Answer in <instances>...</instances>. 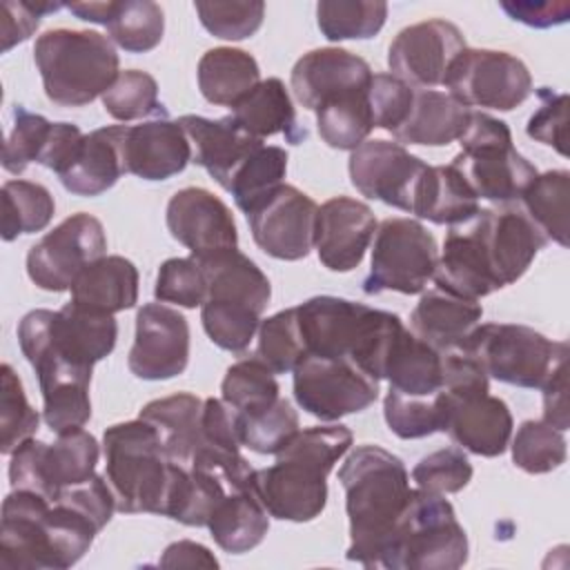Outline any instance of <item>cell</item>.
Listing matches in <instances>:
<instances>
[{"mask_svg": "<svg viewBox=\"0 0 570 570\" xmlns=\"http://www.w3.org/2000/svg\"><path fill=\"white\" fill-rule=\"evenodd\" d=\"M338 481L350 519L345 557L365 568H383L412 492L405 463L385 448L358 445L338 468Z\"/></svg>", "mask_w": 570, "mask_h": 570, "instance_id": "obj_1", "label": "cell"}, {"mask_svg": "<svg viewBox=\"0 0 570 570\" xmlns=\"http://www.w3.org/2000/svg\"><path fill=\"white\" fill-rule=\"evenodd\" d=\"M352 432L345 425H314L298 430L276 463L254 472V488L269 517L281 521H312L327 503V474L350 450Z\"/></svg>", "mask_w": 570, "mask_h": 570, "instance_id": "obj_2", "label": "cell"}, {"mask_svg": "<svg viewBox=\"0 0 570 570\" xmlns=\"http://www.w3.org/2000/svg\"><path fill=\"white\" fill-rule=\"evenodd\" d=\"M194 258L207 285L200 321L209 341L227 352L247 350L272 298L269 278L238 247Z\"/></svg>", "mask_w": 570, "mask_h": 570, "instance_id": "obj_3", "label": "cell"}, {"mask_svg": "<svg viewBox=\"0 0 570 570\" xmlns=\"http://www.w3.org/2000/svg\"><path fill=\"white\" fill-rule=\"evenodd\" d=\"M305 354L350 358L379 381V363L392 332L403 323L396 314L341 296H312L296 305Z\"/></svg>", "mask_w": 570, "mask_h": 570, "instance_id": "obj_4", "label": "cell"}, {"mask_svg": "<svg viewBox=\"0 0 570 570\" xmlns=\"http://www.w3.org/2000/svg\"><path fill=\"white\" fill-rule=\"evenodd\" d=\"M102 452L116 510L165 517L176 463L167 459L156 430L142 419L116 423L102 434Z\"/></svg>", "mask_w": 570, "mask_h": 570, "instance_id": "obj_5", "label": "cell"}, {"mask_svg": "<svg viewBox=\"0 0 570 570\" xmlns=\"http://www.w3.org/2000/svg\"><path fill=\"white\" fill-rule=\"evenodd\" d=\"M33 60L47 98L60 107L89 105L120 73L114 42L98 31H45L36 38Z\"/></svg>", "mask_w": 570, "mask_h": 570, "instance_id": "obj_6", "label": "cell"}, {"mask_svg": "<svg viewBox=\"0 0 570 570\" xmlns=\"http://www.w3.org/2000/svg\"><path fill=\"white\" fill-rule=\"evenodd\" d=\"M118 338L114 314L82 307L73 301L58 312L31 309L18 323V343L31 367L45 361L91 370L111 354Z\"/></svg>", "mask_w": 570, "mask_h": 570, "instance_id": "obj_7", "label": "cell"}, {"mask_svg": "<svg viewBox=\"0 0 570 570\" xmlns=\"http://www.w3.org/2000/svg\"><path fill=\"white\" fill-rule=\"evenodd\" d=\"M468 561V534L443 494L412 490L383 559L385 570H456Z\"/></svg>", "mask_w": 570, "mask_h": 570, "instance_id": "obj_8", "label": "cell"}, {"mask_svg": "<svg viewBox=\"0 0 570 570\" xmlns=\"http://www.w3.org/2000/svg\"><path fill=\"white\" fill-rule=\"evenodd\" d=\"M459 145L461 151L450 165L463 176L476 198L499 205L517 203L539 174L537 167L514 149L510 127L485 111L470 114Z\"/></svg>", "mask_w": 570, "mask_h": 570, "instance_id": "obj_9", "label": "cell"}, {"mask_svg": "<svg viewBox=\"0 0 570 570\" xmlns=\"http://www.w3.org/2000/svg\"><path fill=\"white\" fill-rule=\"evenodd\" d=\"M459 352L472 356L488 376L517 385L541 387L548 374L568 361V343L517 323H479Z\"/></svg>", "mask_w": 570, "mask_h": 570, "instance_id": "obj_10", "label": "cell"}, {"mask_svg": "<svg viewBox=\"0 0 570 570\" xmlns=\"http://www.w3.org/2000/svg\"><path fill=\"white\" fill-rule=\"evenodd\" d=\"M98 456L100 443L85 428L60 432L53 443L29 436L11 452L9 483L56 499L60 490L91 479Z\"/></svg>", "mask_w": 570, "mask_h": 570, "instance_id": "obj_11", "label": "cell"}, {"mask_svg": "<svg viewBox=\"0 0 570 570\" xmlns=\"http://www.w3.org/2000/svg\"><path fill=\"white\" fill-rule=\"evenodd\" d=\"M439 249L434 236L414 218H385L376 225L365 294H421L434 276Z\"/></svg>", "mask_w": 570, "mask_h": 570, "instance_id": "obj_12", "label": "cell"}, {"mask_svg": "<svg viewBox=\"0 0 570 570\" xmlns=\"http://www.w3.org/2000/svg\"><path fill=\"white\" fill-rule=\"evenodd\" d=\"M443 87L465 107L512 111L532 94V76L508 51L465 47L450 65Z\"/></svg>", "mask_w": 570, "mask_h": 570, "instance_id": "obj_13", "label": "cell"}, {"mask_svg": "<svg viewBox=\"0 0 570 570\" xmlns=\"http://www.w3.org/2000/svg\"><path fill=\"white\" fill-rule=\"evenodd\" d=\"M292 374L298 407L327 423L367 410L379 396V381L350 358L309 354Z\"/></svg>", "mask_w": 570, "mask_h": 570, "instance_id": "obj_14", "label": "cell"}, {"mask_svg": "<svg viewBox=\"0 0 570 570\" xmlns=\"http://www.w3.org/2000/svg\"><path fill=\"white\" fill-rule=\"evenodd\" d=\"M107 252L102 223L85 212L47 232L27 254V274L45 292L71 289L78 274Z\"/></svg>", "mask_w": 570, "mask_h": 570, "instance_id": "obj_15", "label": "cell"}, {"mask_svg": "<svg viewBox=\"0 0 570 570\" xmlns=\"http://www.w3.org/2000/svg\"><path fill=\"white\" fill-rule=\"evenodd\" d=\"M468 223L472 225L501 287L517 283L528 272L539 249L548 243L543 232L523 214L519 203L479 209L468 218Z\"/></svg>", "mask_w": 570, "mask_h": 570, "instance_id": "obj_16", "label": "cell"}, {"mask_svg": "<svg viewBox=\"0 0 570 570\" xmlns=\"http://www.w3.org/2000/svg\"><path fill=\"white\" fill-rule=\"evenodd\" d=\"M465 47V36L456 24L441 18L423 20L394 36L387 49V67L392 76L414 89H432L443 85L450 65Z\"/></svg>", "mask_w": 570, "mask_h": 570, "instance_id": "obj_17", "label": "cell"}, {"mask_svg": "<svg viewBox=\"0 0 570 570\" xmlns=\"http://www.w3.org/2000/svg\"><path fill=\"white\" fill-rule=\"evenodd\" d=\"M318 205L294 185H281L247 216L254 243L272 258L301 261L314 247Z\"/></svg>", "mask_w": 570, "mask_h": 570, "instance_id": "obj_18", "label": "cell"}, {"mask_svg": "<svg viewBox=\"0 0 570 570\" xmlns=\"http://www.w3.org/2000/svg\"><path fill=\"white\" fill-rule=\"evenodd\" d=\"M189 363V323L163 303H145L136 314V336L127 356L134 376L167 381L185 372Z\"/></svg>", "mask_w": 570, "mask_h": 570, "instance_id": "obj_19", "label": "cell"}, {"mask_svg": "<svg viewBox=\"0 0 570 570\" xmlns=\"http://www.w3.org/2000/svg\"><path fill=\"white\" fill-rule=\"evenodd\" d=\"M428 163L410 154L401 142L365 140L350 154V180L372 200L410 212L416 185Z\"/></svg>", "mask_w": 570, "mask_h": 570, "instance_id": "obj_20", "label": "cell"}, {"mask_svg": "<svg viewBox=\"0 0 570 570\" xmlns=\"http://www.w3.org/2000/svg\"><path fill=\"white\" fill-rule=\"evenodd\" d=\"M49 499L31 490H11L2 501L0 568L58 570L47 530Z\"/></svg>", "mask_w": 570, "mask_h": 570, "instance_id": "obj_21", "label": "cell"}, {"mask_svg": "<svg viewBox=\"0 0 570 570\" xmlns=\"http://www.w3.org/2000/svg\"><path fill=\"white\" fill-rule=\"evenodd\" d=\"M167 229L191 256L238 247V229L232 209L203 187H185L169 198Z\"/></svg>", "mask_w": 570, "mask_h": 570, "instance_id": "obj_22", "label": "cell"}, {"mask_svg": "<svg viewBox=\"0 0 570 570\" xmlns=\"http://www.w3.org/2000/svg\"><path fill=\"white\" fill-rule=\"evenodd\" d=\"M376 232L374 212L350 196H334L318 207L314 247L332 272H352L361 265Z\"/></svg>", "mask_w": 570, "mask_h": 570, "instance_id": "obj_23", "label": "cell"}, {"mask_svg": "<svg viewBox=\"0 0 570 570\" xmlns=\"http://www.w3.org/2000/svg\"><path fill=\"white\" fill-rule=\"evenodd\" d=\"M125 169L142 180H167L191 160V145L165 107L140 125H125Z\"/></svg>", "mask_w": 570, "mask_h": 570, "instance_id": "obj_24", "label": "cell"}, {"mask_svg": "<svg viewBox=\"0 0 570 570\" xmlns=\"http://www.w3.org/2000/svg\"><path fill=\"white\" fill-rule=\"evenodd\" d=\"M445 401L443 432L465 452L479 456H499L508 450L512 436V412L499 396L472 394L450 396L441 390Z\"/></svg>", "mask_w": 570, "mask_h": 570, "instance_id": "obj_25", "label": "cell"}, {"mask_svg": "<svg viewBox=\"0 0 570 570\" xmlns=\"http://www.w3.org/2000/svg\"><path fill=\"white\" fill-rule=\"evenodd\" d=\"M372 76L367 60L361 56L341 47H321L296 60L289 85L305 109H316L334 96L367 89Z\"/></svg>", "mask_w": 570, "mask_h": 570, "instance_id": "obj_26", "label": "cell"}, {"mask_svg": "<svg viewBox=\"0 0 570 570\" xmlns=\"http://www.w3.org/2000/svg\"><path fill=\"white\" fill-rule=\"evenodd\" d=\"M191 145V163L200 165L223 189H227L236 169L263 145V140L245 134L229 116L205 118V116H180Z\"/></svg>", "mask_w": 570, "mask_h": 570, "instance_id": "obj_27", "label": "cell"}, {"mask_svg": "<svg viewBox=\"0 0 570 570\" xmlns=\"http://www.w3.org/2000/svg\"><path fill=\"white\" fill-rule=\"evenodd\" d=\"M122 138L125 125H109L85 134L73 163L58 176L62 187L76 196H100L111 189L127 174Z\"/></svg>", "mask_w": 570, "mask_h": 570, "instance_id": "obj_28", "label": "cell"}, {"mask_svg": "<svg viewBox=\"0 0 570 570\" xmlns=\"http://www.w3.org/2000/svg\"><path fill=\"white\" fill-rule=\"evenodd\" d=\"M379 379L390 381V390L410 396L436 394L441 390V352L401 323L383 350Z\"/></svg>", "mask_w": 570, "mask_h": 570, "instance_id": "obj_29", "label": "cell"}, {"mask_svg": "<svg viewBox=\"0 0 570 570\" xmlns=\"http://www.w3.org/2000/svg\"><path fill=\"white\" fill-rule=\"evenodd\" d=\"M479 301L452 296L439 287L421 294L410 316L412 334L439 352L459 350L468 334L481 323Z\"/></svg>", "mask_w": 570, "mask_h": 570, "instance_id": "obj_30", "label": "cell"}, {"mask_svg": "<svg viewBox=\"0 0 570 570\" xmlns=\"http://www.w3.org/2000/svg\"><path fill=\"white\" fill-rule=\"evenodd\" d=\"M203 399L189 392H178L171 396L149 401L138 419L147 421L167 454V459L180 468H189L196 452L203 448V428H200Z\"/></svg>", "mask_w": 570, "mask_h": 570, "instance_id": "obj_31", "label": "cell"}, {"mask_svg": "<svg viewBox=\"0 0 570 570\" xmlns=\"http://www.w3.org/2000/svg\"><path fill=\"white\" fill-rule=\"evenodd\" d=\"M470 114V107L445 91L416 89L407 118L392 136L405 145L443 147L463 136Z\"/></svg>", "mask_w": 570, "mask_h": 570, "instance_id": "obj_32", "label": "cell"}, {"mask_svg": "<svg viewBox=\"0 0 570 570\" xmlns=\"http://www.w3.org/2000/svg\"><path fill=\"white\" fill-rule=\"evenodd\" d=\"M229 118L249 136L263 140L274 134H285L292 145L303 142L307 131L296 125V111L287 87L278 78L261 80L234 107Z\"/></svg>", "mask_w": 570, "mask_h": 570, "instance_id": "obj_33", "label": "cell"}, {"mask_svg": "<svg viewBox=\"0 0 570 570\" xmlns=\"http://www.w3.org/2000/svg\"><path fill=\"white\" fill-rule=\"evenodd\" d=\"M71 301L105 314L131 309L138 303V269L125 256H100L71 285Z\"/></svg>", "mask_w": 570, "mask_h": 570, "instance_id": "obj_34", "label": "cell"}, {"mask_svg": "<svg viewBox=\"0 0 570 570\" xmlns=\"http://www.w3.org/2000/svg\"><path fill=\"white\" fill-rule=\"evenodd\" d=\"M479 198L452 165H428L410 214L434 225H459L479 212Z\"/></svg>", "mask_w": 570, "mask_h": 570, "instance_id": "obj_35", "label": "cell"}, {"mask_svg": "<svg viewBox=\"0 0 570 570\" xmlns=\"http://www.w3.org/2000/svg\"><path fill=\"white\" fill-rule=\"evenodd\" d=\"M207 528L218 548L232 554H243L265 539L269 530V512L254 485L238 488L218 501Z\"/></svg>", "mask_w": 570, "mask_h": 570, "instance_id": "obj_36", "label": "cell"}, {"mask_svg": "<svg viewBox=\"0 0 570 570\" xmlns=\"http://www.w3.org/2000/svg\"><path fill=\"white\" fill-rule=\"evenodd\" d=\"M198 89L212 105L234 107L261 82V69L252 53L234 47H214L198 60Z\"/></svg>", "mask_w": 570, "mask_h": 570, "instance_id": "obj_37", "label": "cell"}, {"mask_svg": "<svg viewBox=\"0 0 570 570\" xmlns=\"http://www.w3.org/2000/svg\"><path fill=\"white\" fill-rule=\"evenodd\" d=\"M314 111L318 136L332 149L352 151L365 142L374 129L367 89L334 96L318 105Z\"/></svg>", "mask_w": 570, "mask_h": 570, "instance_id": "obj_38", "label": "cell"}, {"mask_svg": "<svg viewBox=\"0 0 570 570\" xmlns=\"http://www.w3.org/2000/svg\"><path fill=\"white\" fill-rule=\"evenodd\" d=\"M568 194L570 174L566 169H550L546 174H537L517 200L543 236L561 247H568Z\"/></svg>", "mask_w": 570, "mask_h": 570, "instance_id": "obj_39", "label": "cell"}, {"mask_svg": "<svg viewBox=\"0 0 570 570\" xmlns=\"http://www.w3.org/2000/svg\"><path fill=\"white\" fill-rule=\"evenodd\" d=\"M287 174V151L276 145H261L232 176L227 191L236 207L249 216L256 212L281 185Z\"/></svg>", "mask_w": 570, "mask_h": 570, "instance_id": "obj_40", "label": "cell"}, {"mask_svg": "<svg viewBox=\"0 0 570 570\" xmlns=\"http://www.w3.org/2000/svg\"><path fill=\"white\" fill-rule=\"evenodd\" d=\"M56 212L51 191L31 180H7L2 185V238L42 232Z\"/></svg>", "mask_w": 570, "mask_h": 570, "instance_id": "obj_41", "label": "cell"}, {"mask_svg": "<svg viewBox=\"0 0 570 570\" xmlns=\"http://www.w3.org/2000/svg\"><path fill=\"white\" fill-rule=\"evenodd\" d=\"M220 394L236 414H256L281 399V387L274 372L258 356H252L227 367Z\"/></svg>", "mask_w": 570, "mask_h": 570, "instance_id": "obj_42", "label": "cell"}, {"mask_svg": "<svg viewBox=\"0 0 570 570\" xmlns=\"http://www.w3.org/2000/svg\"><path fill=\"white\" fill-rule=\"evenodd\" d=\"M387 18V4L379 0H321L316 24L332 40H367L376 36Z\"/></svg>", "mask_w": 570, "mask_h": 570, "instance_id": "obj_43", "label": "cell"}, {"mask_svg": "<svg viewBox=\"0 0 570 570\" xmlns=\"http://www.w3.org/2000/svg\"><path fill=\"white\" fill-rule=\"evenodd\" d=\"M163 9L149 0L116 2V11L107 24V38L129 53L151 51L163 40Z\"/></svg>", "mask_w": 570, "mask_h": 570, "instance_id": "obj_44", "label": "cell"}, {"mask_svg": "<svg viewBox=\"0 0 570 570\" xmlns=\"http://www.w3.org/2000/svg\"><path fill=\"white\" fill-rule=\"evenodd\" d=\"M383 416L399 439H423L443 432L445 401L441 390L430 396H410L387 390L383 399Z\"/></svg>", "mask_w": 570, "mask_h": 570, "instance_id": "obj_45", "label": "cell"}, {"mask_svg": "<svg viewBox=\"0 0 570 570\" xmlns=\"http://www.w3.org/2000/svg\"><path fill=\"white\" fill-rule=\"evenodd\" d=\"M510 439L512 463L528 474L552 472L566 461L568 448L563 432L543 419L523 421Z\"/></svg>", "mask_w": 570, "mask_h": 570, "instance_id": "obj_46", "label": "cell"}, {"mask_svg": "<svg viewBox=\"0 0 570 570\" xmlns=\"http://www.w3.org/2000/svg\"><path fill=\"white\" fill-rule=\"evenodd\" d=\"M256 356L274 372V374H289L294 367L307 356L296 307L281 309L258 325V345Z\"/></svg>", "mask_w": 570, "mask_h": 570, "instance_id": "obj_47", "label": "cell"}, {"mask_svg": "<svg viewBox=\"0 0 570 570\" xmlns=\"http://www.w3.org/2000/svg\"><path fill=\"white\" fill-rule=\"evenodd\" d=\"M240 445L258 454H276L301 430L298 414L287 399L256 414H236Z\"/></svg>", "mask_w": 570, "mask_h": 570, "instance_id": "obj_48", "label": "cell"}, {"mask_svg": "<svg viewBox=\"0 0 570 570\" xmlns=\"http://www.w3.org/2000/svg\"><path fill=\"white\" fill-rule=\"evenodd\" d=\"M105 111L120 120L149 118L163 109L158 102V82L151 73L140 69H125L111 82V87L100 96Z\"/></svg>", "mask_w": 570, "mask_h": 570, "instance_id": "obj_49", "label": "cell"}, {"mask_svg": "<svg viewBox=\"0 0 570 570\" xmlns=\"http://www.w3.org/2000/svg\"><path fill=\"white\" fill-rule=\"evenodd\" d=\"M0 452L11 454L22 441L36 434L40 414L27 401L22 381L9 363L0 367Z\"/></svg>", "mask_w": 570, "mask_h": 570, "instance_id": "obj_50", "label": "cell"}, {"mask_svg": "<svg viewBox=\"0 0 570 570\" xmlns=\"http://www.w3.org/2000/svg\"><path fill=\"white\" fill-rule=\"evenodd\" d=\"M51 125L45 116L29 111L22 105L13 107V122L2 147V167L9 174H22L31 163H38Z\"/></svg>", "mask_w": 570, "mask_h": 570, "instance_id": "obj_51", "label": "cell"}, {"mask_svg": "<svg viewBox=\"0 0 570 570\" xmlns=\"http://www.w3.org/2000/svg\"><path fill=\"white\" fill-rule=\"evenodd\" d=\"M194 9L200 18V24L216 38L223 40H243L254 36L265 16V2H218V0H198Z\"/></svg>", "mask_w": 570, "mask_h": 570, "instance_id": "obj_52", "label": "cell"}, {"mask_svg": "<svg viewBox=\"0 0 570 570\" xmlns=\"http://www.w3.org/2000/svg\"><path fill=\"white\" fill-rule=\"evenodd\" d=\"M472 479V463L459 448L430 452L412 468V481L419 490L432 494H452L463 490Z\"/></svg>", "mask_w": 570, "mask_h": 570, "instance_id": "obj_53", "label": "cell"}, {"mask_svg": "<svg viewBox=\"0 0 570 570\" xmlns=\"http://www.w3.org/2000/svg\"><path fill=\"white\" fill-rule=\"evenodd\" d=\"M205 274L194 256L167 258L156 274L154 296L160 303H174L178 307L194 309L205 301Z\"/></svg>", "mask_w": 570, "mask_h": 570, "instance_id": "obj_54", "label": "cell"}, {"mask_svg": "<svg viewBox=\"0 0 570 570\" xmlns=\"http://www.w3.org/2000/svg\"><path fill=\"white\" fill-rule=\"evenodd\" d=\"M414 87L392 73H374L367 87V100L372 109L374 129L394 134L407 118L414 102Z\"/></svg>", "mask_w": 570, "mask_h": 570, "instance_id": "obj_55", "label": "cell"}, {"mask_svg": "<svg viewBox=\"0 0 570 570\" xmlns=\"http://www.w3.org/2000/svg\"><path fill=\"white\" fill-rule=\"evenodd\" d=\"M539 107L530 116L525 125V134L552 149L561 156L568 154L566 149V125H568V94H557L550 87H541L537 91Z\"/></svg>", "mask_w": 570, "mask_h": 570, "instance_id": "obj_56", "label": "cell"}, {"mask_svg": "<svg viewBox=\"0 0 570 570\" xmlns=\"http://www.w3.org/2000/svg\"><path fill=\"white\" fill-rule=\"evenodd\" d=\"M62 2H4L2 4V51L24 42L40 24L42 13L62 9Z\"/></svg>", "mask_w": 570, "mask_h": 570, "instance_id": "obj_57", "label": "cell"}, {"mask_svg": "<svg viewBox=\"0 0 570 570\" xmlns=\"http://www.w3.org/2000/svg\"><path fill=\"white\" fill-rule=\"evenodd\" d=\"M82 138H85V134L80 131L78 125H73V122H53L38 163L42 167L56 171L58 176L65 174L69 169V165L73 163V158H76V154L82 145Z\"/></svg>", "mask_w": 570, "mask_h": 570, "instance_id": "obj_58", "label": "cell"}, {"mask_svg": "<svg viewBox=\"0 0 570 570\" xmlns=\"http://www.w3.org/2000/svg\"><path fill=\"white\" fill-rule=\"evenodd\" d=\"M501 9L517 22H523L534 29H548L563 24L570 16V2L566 0H546V2H501Z\"/></svg>", "mask_w": 570, "mask_h": 570, "instance_id": "obj_59", "label": "cell"}, {"mask_svg": "<svg viewBox=\"0 0 570 570\" xmlns=\"http://www.w3.org/2000/svg\"><path fill=\"white\" fill-rule=\"evenodd\" d=\"M543 392V421L566 432L570 425L568 410V361L557 365L539 387Z\"/></svg>", "mask_w": 570, "mask_h": 570, "instance_id": "obj_60", "label": "cell"}, {"mask_svg": "<svg viewBox=\"0 0 570 570\" xmlns=\"http://www.w3.org/2000/svg\"><path fill=\"white\" fill-rule=\"evenodd\" d=\"M163 568H194V566H205V568H216L218 561L216 557L200 543L196 541H176L165 548L160 561Z\"/></svg>", "mask_w": 570, "mask_h": 570, "instance_id": "obj_61", "label": "cell"}, {"mask_svg": "<svg viewBox=\"0 0 570 570\" xmlns=\"http://www.w3.org/2000/svg\"><path fill=\"white\" fill-rule=\"evenodd\" d=\"M76 18L94 22V24H109L114 11H116V2H69L65 4Z\"/></svg>", "mask_w": 570, "mask_h": 570, "instance_id": "obj_62", "label": "cell"}]
</instances>
